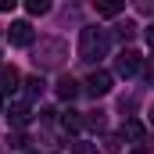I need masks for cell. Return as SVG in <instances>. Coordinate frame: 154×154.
<instances>
[{"label":"cell","mask_w":154,"mask_h":154,"mask_svg":"<svg viewBox=\"0 0 154 154\" xmlns=\"http://www.w3.org/2000/svg\"><path fill=\"white\" fill-rule=\"evenodd\" d=\"M108 47H111V36H108V29H100V25H82V32H79V61H100L104 54H108Z\"/></svg>","instance_id":"6da1fadb"},{"label":"cell","mask_w":154,"mask_h":154,"mask_svg":"<svg viewBox=\"0 0 154 154\" xmlns=\"http://www.w3.org/2000/svg\"><path fill=\"white\" fill-rule=\"evenodd\" d=\"M65 54H68V47H65L61 39H39L36 47H32L36 68H57V65L65 61Z\"/></svg>","instance_id":"7a4b0ae2"},{"label":"cell","mask_w":154,"mask_h":154,"mask_svg":"<svg viewBox=\"0 0 154 154\" xmlns=\"http://www.w3.org/2000/svg\"><path fill=\"white\" fill-rule=\"evenodd\" d=\"M140 65H143V57H140V50H133V47H122L118 50V57H115V72L118 75H136L140 72Z\"/></svg>","instance_id":"3957f363"},{"label":"cell","mask_w":154,"mask_h":154,"mask_svg":"<svg viewBox=\"0 0 154 154\" xmlns=\"http://www.w3.org/2000/svg\"><path fill=\"white\" fill-rule=\"evenodd\" d=\"M82 90H86L90 97H108V93H111V72H100V68L90 72V79L82 82Z\"/></svg>","instance_id":"277c9868"},{"label":"cell","mask_w":154,"mask_h":154,"mask_svg":"<svg viewBox=\"0 0 154 154\" xmlns=\"http://www.w3.org/2000/svg\"><path fill=\"white\" fill-rule=\"evenodd\" d=\"M7 36H11L14 47H32V43H36V32H32V25H29V22H11Z\"/></svg>","instance_id":"5b68a950"},{"label":"cell","mask_w":154,"mask_h":154,"mask_svg":"<svg viewBox=\"0 0 154 154\" xmlns=\"http://www.w3.org/2000/svg\"><path fill=\"white\" fill-rule=\"evenodd\" d=\"M18 82H22V72H18L14 65H0V97H4V93H14Z\"/></svg>","instance_id":"8992f818"},{"label":"cell","mask_w":154,"mask_h":154,"mask_svg":"<svg viewBox=\"0 0 154 154\" xmlns=\"http://www.w3.org/2000/svg\"><path fill=\"white\" fill-rule=\"evenodd\" d=\"M79 90H82V86H79L72 75L57 79V97H61V100H75V97H79Z\"/></svg>","instance_id":"52a82bcc"},{"label":"cell","mask_w":154,"mask_h":154,"mask_svg":"<svg viewBox=\"0 0 154 154\" xmlns=\"http://www.w3.org/2000/svg\"><path fill=\"white\" fill-rule=\"evenodd\" d=\"M29 104H11V111H7V122H11V125H14V129H18V125H29Z\"/></svg>","instance_id":"ba28073f"},{"label":"cell","mask_w":154,"mask_h":154,"mask_svg":"<svg viewBox=\"0 0 154 154\" xmlns=\"http://www.w3.org/2000/svg\"><path fill=\"white\" fill-rule=\"evenodd\" d=\"M122 140H133V143H140V140H143V125H140L136 118H125V122H122Z\"/></svg>","instance_id":"9c48e42d"},{"label":"cell","mask_w":154,"mask_h":154,"mask_svg":"<svg viewBox=\"0 0 154 154\" xmlns=\"http://www.w3.org/2000/svg\"><path fill=\"white\" fill-rule=\"evenodd\" d=\"M61 125H65V129H72V133H79V129L86 125V118L79 115V111H68V115L61 118Z\"/></svg>","instance_id":"30bf717a"},{"label":"cell","mask_w":154,"mask_h":154,"mask_svg":"<svg viewBox=\"0 0 154 154\" xmlns=\"http://www.w3.org/2000/svg\"><path fill=\"white\" fill-rule=\"evenodd\" d=\"M25 11H29V14H47V11H50V0H29Z\"/></svg>","instance_id":"8fae6325"},{"label":"cell","mask_w":154,"mask_h":154,"mask_svg":"<svg viewBox=\"0 0 154 154\" xmlns=\"http://www.w3.org/2000/svg\"><path fill=\"white\" fill-rule=\"evenodd\" d=\"M118 11H122V4H97V14L100 18H115Z\"/></svg>","instance_id":"7c38bea8"},{"label":"cell","mask_w":154,"mask_h":154,"mask_svg":"<svg viewBox=\"0 0 154 154\" xmlns=\"http://www.w3.org/2000/svg\"><path fill=\"white\" fill-rule=\"evenodd\" d=\"M72 154H100V151H97V143H86V140H79V143H72Z\"/></svg>","instance_id":"4fadbf2b"},{"label":"cell","mask_w":154,"mask_h":154,"mask_svg":"<svg viewBox=\"0 0 154 154\" xmlns=\"http://www.w3.org/2000/svg\"><path fill=\"white\" fill-rule=\"evenodd\" d=\"M25 86H29V97H36L39 90H43V79H29V82H25Z\"/></svg>","instance_id":"5bb4252c"},{"label":"cell","mask_w":154,"mask_h":154,"mask_svg":"<svg viewBox=\"0 0 154 154\" xmlns=\"http://www.w3.org/2000/svg\"><path fill=\"white\" fill-rule=\"evenodd\" d=\"M133 29H136V25H129V22H125V25H118V36L129 39V36H133Z\"/></svg>","instance_id":"9a60e30c"},{"label":"cell","mask_w":154,"mask_h":154,"mask_svg":"<svg viewBox=\"0 0 154 154\" xmlns=\"http://www.w3.org/2000/svg\"><path fill=\"white\" fill-rule=\"evenodd\" d=\"M140 11L143 14H154V4H140Z\"/></svg>","instance_id":"2e32d148"},{"label":"cell","mask_w":154,"mask_h":154,"mask_svg":"<svg viewBox=\"0 0 154 154\" xmlns=\"http://www.w3.org/2000/svg\"><path fill=\"white\" fill-rule=\"evenodd\" d=\"M147 43L154 47V25H147Z\"/></svg>","instance_id":"e0dca14e"},{"label":"cell","mask_w":154,"mask_h":154,"mask_svg":"<svg viewBox=\"0 0 154 154\" xmlns=\"http://www.w3.org/2000/svg\"><path fill=\"white\" fill-rule=\"evenodd\" d=\"M147 115H151V122H154V104H151V111H147Z\"/></svg>","instance_id":"ac0fdd59"},{"label":"cell","mask_w":154,"mask_h":154,"mask_svg":"<svg viewBox=\"0 0 154 154\" xmlns=\"http://www.w3.org/2000/svg\"><path fill=\"white\" fill-rule=\"evenodd\" d=\"M0 111H4V97H0Z\"/></svg>","instance_id":"d6986e66"}]
</instances>
